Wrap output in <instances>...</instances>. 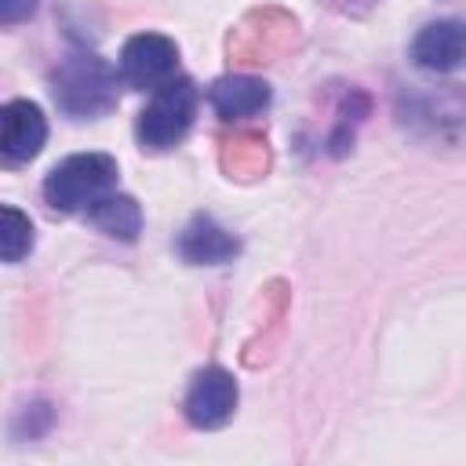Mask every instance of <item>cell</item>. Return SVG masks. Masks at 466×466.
<instances>
[{"instance_id":"cell-1","label":"cell","mask_w":466,"mask_h":466,"mask_svg":"<svg viewBox=\"0 0 466 466\" xmlns=\"http://www.w3.org/2000/svg\"><path fill=\"white\" fill-rule=\"evenodd\" d=\"M113 189H116V160L109 153L66 157L44 178V200L55 211H66V215H76V211L87 215Z\"/></svg>"},{"instance_id":"cell-2","label":"cell","mask_w":466,"mask_h":466,"mask_svg":"<svg viewBox=\"0 0 466 466\" xmlns=\"http://www.w3.org/2000/svg\"><path fill=\"white\" fill-rule=\"evenodd\" d=\"M51 91L66 116H98L116 102V69L91 51H73L51 73Z\"/></svg>"},{"instance_id":"cell-3","label":"cell","mask_w":466,"mask_h":466,"mask_svg":"<svg viewBox=\"0 0 466 466\" xmlns=\"http://www.w3.org/2000/svg\"><path fill=\"white\" fill-rule=\"evenodd\" d=\"M197 106H200V91L189 76H171L167 84H160L149 98V106L138 113L135 135L146 149H171L178 146L193 120H197Z\"/></svg>"},{"instance_id":"cell-4","label":"cell","mask_w":466,"mask_h":466,"mask_svg":"<svg viewBox=\"0 0 466 466\" xmlns=\"http://www.w3.org/2000/svg\"><path fill=\"white\" fill-rule=\"evenodd\" d=\"M178 47L160 33H135L120 51V80L135 91H157L175 76Z\"/></svg>"},{"instance_id":"cell-5","label":"cell","mask_w":466,"mask_h":466,"mask_svg":"<svg viewBox=\"0 0 466 466\" xmlns=\"http://www.w3.org/2000/svg\"><path fill=\"white\" fill-rule=\"evenodd\" d=\"M186 419L197 426V430H218L229 422L233 408H237V382L226 368L218 364H208L193 375L189 390H186Z\"/></svg>"},{"instance_id":"cell-6","label":"cell","mask_w":466,"mask_h":466,"mask_svg":"<svg viewBox=\"0 0 466 466\" xmlns=\"http://www.w3.org/2000/svg\"><path fill=\"white\" fill-rule=\"evenodd\" d=\"M411 62L426 73H455L466 66V22L437 18L426 22L411 40Z\"/></svg>"},{"instance_id":"cell-7","label":"cell","mask_w":466,"mask_h":466,"mask_svg":"<svg viewBox=\"0 0 466 466\" xmlns=\"http://www.w3.org/2000/svg\"><path fill=\"white\" fill-rule=\"evenodd\" d=\"M44 138H47V120L36 102L15 98L0 109V153L7 164L33 160L44 149Z\"/></svg>"},{"instance_id":"cell-8","label":"cell","mask_w":466,"mask_h":466,"mask_svg":"<svg viewBox=\"0 0 466 466\" xmlns=\"http://www.w3.org/2000/svg\"><path fill=\"white\" fill-rule=\"evenodd\" d=\"M208 102L215 106V113L222 120H248V116H258L266 106H269V84L258 80V76H222L211 84L208 91Z\"/></svg>"},{"instance_id":"cell-9","label":"cell","mask_w":466,"mask_h":466,"mask_svg":"<svg viewBox=\"0 0 466 466\" xmlns=\"http://www.w3.org/2000/svg\"><path fill=\"white\" fill-rule=\"evenodd\" d=\"M240 251L237 237L229 229H222L211 215H197L182 237H178V255L186 262H197V266H215V262H226Z\"/></svg>"},{"instance_id":"cell-10","label":"cell","mask_w":466,"mask_h":466,"mask_svg":"<svg viewBox=\"0 0 466 466\" xmlns=\"http://www.w3.org/2000/svg\"><path fill=\"white\" fill-rule=\"evenodd\" d=\"M87 218L106 233V237H116V240H135L138 237V229H142V208L127 197V193H109V197H102L91 211H87Z\"/></svg>"},{"instance_id":"cell-11","label":"cell","mask_w":466,"mask_h":466,"mask_svg":"<svg viewBox=\"0 0 466 466\" xmlns=\"http://www.w3.org/2000/svg\"><path fill=\"white\" fill-rule=\"evenodd\" d=\"M4 229H0V251H4V262H18L29 248H33V226H29V218L18 211V208H11V204H4Z\"/></svg>"},{"instance_id":"cell-12","label":"cell","mask_w":466,"mask_h":466,"mask_svg":"<svg viewBox=\"0 0 466 466\" xmlns=\"http://www.w3.org/2000/svg\"><path fill=\"white\" fill-rule=\"evenodd\" d=\"M36 4H40V0H0V22H4V25H15V22L29 18V15L36 11Z\"/></svg>"}]
</instances>
